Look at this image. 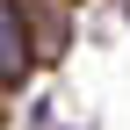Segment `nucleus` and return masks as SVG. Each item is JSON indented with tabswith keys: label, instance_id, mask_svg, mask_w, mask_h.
Segmentation results:
<instances>
[{
	"label": "nucleus",
	"instance_id": "nucleus-1",
	"mask_svg": "<svg viewBox=\"0 0 130 130\" xmlns=\"http://www.w3.org/2000/svg\"><path fill=\"white\" fill-rule=\"evenodd\" d=\"M29 65V36H22V7L0 0V79H22Z\"/></svg>",
	"mask_w": 130,
	"mask_h": 130
}]
</instances>
